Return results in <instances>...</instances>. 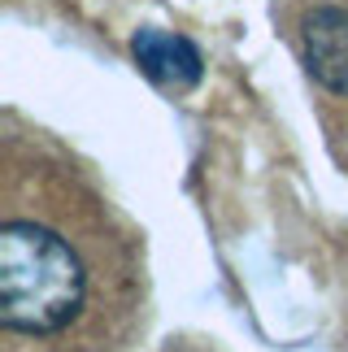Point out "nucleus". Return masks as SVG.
<instances>
[{
    "label": "nucleus",
    "instance_id": "f257e3e1",
    "mask_svg": "<svg viewBox=\"0 0 348 352\" xmlns=\"http://www.w3.org/2000/svg\"><path fill=\"white\" fill-rule=\"evenodd\" d=\"M135 265L105 200L44 148L5 144L0 327L13 340H65L122 309Z\"/></svg>",
    "mask_w": 348,
    "mask_h": 352
},
{
    "label": "nucleus",
    "instance_id": "f03ea898",
    "mask_svg": "<svg viewBox=\"0 0 348 352\" xmlns=\"http://www.w3.org/2000/svg\"><path fill=\"white\" fill-rule=\"evenodd\" d=\"M274 26L331 113H348V0H274Z\"/></svg>",
    "mask_w": 348,
    "mask_h": 352
},
{
    "label": "nucleus",
    "instance_id": "7ed1b4c3",
    "mask_svg": "<svg viewBox=\"0 0 348 352\" xmlns=\"http://www.w3.org/2000/svg\"><path fill=\"white\" fill-rule=\"evenodd\" d=\"M131 52H135L140 70L149 74L157 87H166V91H187V87L200 83V52L187 44L183 35L140 31L135 44H131Z\"/></svg>",
    "mask_w": 348,
    "mask_h": 352
}]
</instances>
